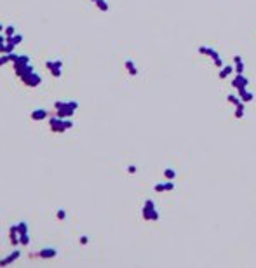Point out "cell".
Returning a JSON list of instances; mask_svg holds the SVG:
<instances>
[{
	"label": "cell",
	"mask_w": 256,
	"mask_h": 268,
	"mask_svg": "<svg viewBox=\"0 0 256 268\" xmlns=\"http://www.w3.org/2000/svg\"><path fill=\"white\" fill-rule=\"evenodd\" d=\"M77 108H79V103H77V101H64V106L59 108V110H56V117H59V118H72Z\"/></svg>",
	"instance_id": "6da1fadb"
},
{
	"label": "cell",
	"mask_w": 256,
	"mask_h": 268,
	"mask_svg": "<svg viewBox=\"0 0 256 268\" xmlns=\"http://www.w3.org/2000/svg\"><path fill=\"white\" fill-rule=\"evenodd\" d=\"M143 218L146 221H157L160 218L159 212H157V209H155V204H153V200H146L143 205Z\"/></svg>",
	"instance_id": "7a4b0ae2"
},
{
	"label": "cell",
	"mask_w": 256,
	"mask_h": 268,
	"mask_svg": "<svg viewBox=\"0 0 256 268\" xmlns=\"http://www.w3.org/2000/svg\"><path fill=\"white\" fill-rule=\"evenodd\" d=\"M199 52L200 54H208V56H211V59L214 61V64L218 66V68H221L223 66V59H221V56H219L214 49H211V47H208V45H200L199 47Z\"/></svg>",
	"instance_id": "3957f363"
},
{
	"label": "cell",
	"mask_w": 256,
	"mask_h": 268,
	"mask_svg": "<svg viewBox=\"0 0 256 268\" xmlns=\"http://www.w3.org/2000/svg\"><path fill=\"white\" fill-rule=\"evenodd\" d=\"M21 82L25 84V86H28V87H37V86L42 84V77L38 75L37 71H32V73H28V75L23 77Z\"/></svg>",
	"instance_id": "277c9868"
},
{
	"label": "cell",
	"mask_w": 256,
	"mask_h": 268,
	"mask_svg": "<svg viewBox=\"0 0 256 268\" xmlns=\"http://www.w3.org/2000/svg\"><path fill=\"white\" fill-rule=\"evenodd\" d=\"M49 127H51V131L52 132H64L66 131V125H64V118H59V117H51V120H49Z\"/></svg>",
	"instance_id": "5b68a950"
},
{
	"label": "cell",
	"mask_w": 256,
	"mask_h": 268,
	"mask_svg": "<svg viewBox=\"0 0 256 268\" xmlns=\"http://www.w3.org/2000/svg\"><path fill=\"white\" fill-rule=\"evenodd\" d=\"M45 68H47L51 73H52V77H56V78H59L61 77V68H63V61L61 59H56V61H45Z\"/></svg>",
	"instance_id": "8992f818"
},
{
	"label": "cell",
	"mask_w": 256,
	"mask_h": 268,
	"mask_svg": "<svg viewBox=\"0 0 256 268\" xmlns=\"http://www.w3.org/2000/svg\"><path fill=\"white\" fill-rule=\"evenodd\" d=\"M37 256L42 258V259H52V258L58 256V251H56L54 247H42V249L37 252Z\"/></svg>",
	"instance_id": "52a82bcc"
},
{
	"label": "cell",
	"mask_w": 256,
	"mask_h": 268,
	"mask_svg": "<svg viewBox=\"0 0 256 268\" xmlns=\"http://www.w3.org/2000/svg\"><path fill=\"white\" fill-rule=\"evenodd\" d=\"M19 256H21V251H19V249H14L12 254H9V256L4 258V259H0V266H7V265H11V263H14L16 259H19Z\"/></svg>",
	"instance_id": "ba28073f"
},
{
	"label": "cell",
	"mask_w": 256,
	"mask_h": 268,
	"mask_svg": "<svg viewBox=\"0 0 256 268\" xmlns=\"http://www.w3.org/2000/svg\"><path fill=\"white\" fill-rule=\"evenodd\" d=\"M247 84H249V80H247V78H246V77L242 75V73H237V77H235L234 82H232V86H234L235 89H237V91H239V89H244V87L247 86Z\"/></svg>",
	"instance_id": "9c48e42d"
},
{
	"label": "cell",
	"mask_w": 256,
	"mask_h": 268,
	"mask_svg": "<svg viewBox=\"0 0 256 268\" xmlns=\"http://www.w3.org/2000/svg\"><path fill=\"white\" fill-rule=\"evenodd\" d=\"M14 71H16V75L19 77V78H23L25 75H28V73H32V71H35V70H33L32 64L28 63V64H23V66H16Z\"/></svg>",
	"instance_id": "30bf717a"
},
{
	"label": "cell",
	"mask_w": 256,
	"mask_h": 268,
	"mask_svg": "<svg viewBox=\"0 0 256 268\" xmlns=\"http://www.w3.org/2000/svg\"><path fill=\"white\" fill-rule=\"evenodd\" d=\"M51 113L47 112V110H44V108H37V110H33L32 112V120H44V118H47Z\"/></svg>",
	"instance_id": "8fae6325"
},
{
	"label": "cell",
	"mask_w": 256,
	"mask_h": 268,
	"mask_svg": "<svg viewBox=\"0 0 256 268\" xmlns=\"http://www.w3.org/2000/svg\"><path fill=\"white\" fill-rule=\"evenodd\" d=\"M9 239H11L12 246L19 244V232H17V225H12L11 228H9Z\"/></svg>",
	"instance_id": "7c38bea8"
},
{
	"label": "cell",
	"mask_w": 256,
	"mask_h": 268,
	"mask_svg": "<svg viewBox=\"0 0 256 268\" xmlns=\"http://www.w3.org/2000/svg\"><path fill=\"white\" fill-rule=\"evenodd\" d=\"M12 63H14V64H12L14 68H16V66H23V64H28V63H30V58H28L26 54H17V58L14 59Z\"/></svg>",
	"instance_id": "4fadbf2b"
},
{
	"label": "cell",
	"mask_w": 256,
	"mask_h": 268,
	"mask_svg": "<svg viewBox=\"0 0 256 268\" xmlns=\"http://www.w3.org/2000/svg\"><path fill=\"white\" fill-rule=\"evenodd\" d=\"M239 98H240V99H242L244 103H249V101H253V98H254V96H253V92H249V91H247V89L244 87V89H239Z\"/></svg>",
	"instance_id": "5bb4252c"
},
{
	"label": "cell",
	"mask_w": 256,
	"mask_h": 268,
	"mask_svg": "<svg viewBox=\"0 0 256 268\" xmlns=\"http://www.w3.org/2000/svg\"><path fill=\"white\" fill-rule=\"evenodd\" d=\"M234 63H235V73H244V61L240 56H234Z\"/></svg>",
	"instance_id": "9a60e30c"
},
{
	"label": "cell",
	"mask_w": 256,
	"mask_h": 268,
	"mask_svg": "<svg viewBox=\"0 0 256 268\" xmlns=\"http://www.w3.org/2000/svg\"><path fill=\"white\" fill-rule=\"evenodd\" d=\"M126 68H127L129 75H133V77H136V75H138V66L134 64V61H133V59H127V61H126Z\"/></svg>",
	"instance_id": "2e32d148"
},
{
	"label": "cell",
	"mask_w": 256,
	"mask_h": 268,
	"mask_svg": "<svg viewBox=\"0 0 256 268\" xmlns=\"http://www.w3.org/2000/svg\"><path fill=\"white\" fill-rule=\"evenodd\" d=\"M232 71H235L234 66H230V64H228V66H225V64H223V66H221V71H219V78H227Z\"/></svg>",
	"instance_id": "e0dca14e"
},
{
	"label": "cell",
	"mask_w": 256,
	"mask_h": 268,
	"mask_svg": "<svg viewBox=\"0 0 256 268\" xmlns=\"http://www.w3.org/2000/svg\"><path fill=\"white\" fill-rule=\"evenodd\" d=\"M94 4H96V7L99 9V11H103V12H108V11H110V6H108L107 0H96Z\"/></svg>",
	"instance_id": "ac0fdd59"
},
{
	"label": "cell",
	"mask_w": 256,
	"mask_h": 268,
	"mask_svg": "<svg viewBox=\"0 0 256 268\" xmlns=\"http://www.w3.org/2000/svg\"><path fill=\"white\" fill-rule=\"evenodd\" d=\"M17 232H19V235L28 233V223L26 221H19V223H17Z\"/></svg>",
	"instance_id": "d6986e66"
},
{
	"label": "cell",
	"mask_w": 256,
	"mask_h": 268,
	"mask_svg": "<svg viewBox=\"0 0 256 268\" xmlns=\"http://www.w3.org/2000/svg\"><path fill=\"white\" fill-rule=\"evenodd\" d=\"M6 42H12V44H16V45H19V44L23 42V35H12V37H7Z\"/></svg>",
	"instance_id": "ffe728a7"
},
{
	"label": "cell",
	"mask_w": 256,
	"mask_h": 268,
	"mask_svg": "<svg viewBox=\"0 0 256 268\" xmlns=\"http://www.w3.org/2000/svg\"><path fill=\"white\" fill-rule=\"evenodd\" d=\"M235 117H237V118L244 117V103H240V105H237V106H235Z\"/></svg>",
	"instance_id": "44dd1931"
},
{
	"label": "cell",
	"mask_w": 256,
	"mask_h": 268,
	"mask_svg": "<svg viewBox=\"0 0 256 268\" xmlns=\"http://www.w3.org/2000/svg\"><path fill=\"white\" fill-rule=\"evenodd\" d=\"M9 61H12V56H11V52H9V54H2V56H0V66H4V64H6V63H9Z\"/></svg>",
	"instance_id": "7402d4cb"
},
{
	"label": "cell",
	"mask_w": 256,
	"mask_h": 268,
	"mask_svg": "<svg viewBox=\"0 0 256 268\" xmlns=\"http://www.w3.org/2000/svg\"><path fill=\"white\" fill-rule=\"evenodd\" d=\"M227 99H228V103H232V105H235V106H237V105H240V103H244L239 96H234V94H230Z\"/></svg>",
	"instance_id": "603a6c76"
},
{
	"label": "cell",
	"mask_w": 256,
	"mask_h": 268,
	"mask_svg": "<svg viewBox=\"0 0 256 268\" xmlns=\"http://www.w3.org/2000/svg\"><path fill=\"white\" fill-rule=\"evenodd\" d=\"M4 32H6V37H12V35H16V28L12 25H9V26L4 28Z\"/></svg>",
	"instance_id": "cb8c5ba5"
},
{
	"label": "cell",
	"mask_w": 256,
	"mask_h": 268,
	"mask_svg": "<svg viewBox=\"0 0 256 268\" xmlns=\"http://www.w3.org/2000/svg\"><path fill=\"white\" fill-rule=\"evenodd\" d=\"M164 176L167 178V179H174V178H176V171H174V169H165Z\"/></svg>",
	"instance_id": "d4e9b609"
},
{
	"label": "cell",
	"mask_w": 256,
	"mask_h": 268,
	"mask_svg": "<svg viewBox=\"0 0 256 268\" xmlns=\"http://www.w3.org/2000/svg\"><path fill=\"white\" fill-rule=\"evenodd\" d=\"M56 218H58L59 221L66 220V211H64L63 207H59V209H58V212H56Z\"/></svg>",
	"instance_id": "484cf974"
},
{
	"label": "cell",
	"mask_w": 256,
	"mask_h": 268,
	"mask_svg": "<svg viewBox=\"0 0 256 268\" xmlns=\"http://www.w3.org/2000/svg\"><path fill=\"white\" fill-rule=\"evenodd\" d=\"M19 244H21V246H28V244H30V237H28V233L19 235Z\"/></svg>",
	"instance_id": "4316f807"
},
{
	"label": "cell",
	"mask_w": 256,
	"mask_h": 268,
	"mask_svg": "<svg viewBox=\"0 0 256 268\" xmlns=\"http://www.w3.org/2000/svg\"><path fill=\"white\" fill-rule=\"evenodd\" d=\"M14 47H16V44H12V42H6V52H14Z\"/></svg>",
	"instance_id": "83f0119b"
},
{
	"label": "cell",
	"mask_w": 256,
	"mask_h": 268,
	"mask_svg": "<svg viewBox=\"0 0 256 268\" xmlns=\"http://www.w3.org/2000/svg\"><path fill=\"white\" fill-rule=\"evenodd\" d=\"M155 192H165V183H157L153 186Z\"/></svg>",
	"instance_id": "f1b7e54d"
},
{
	"label": "cell",
	"mask_w": 256,
	"mask_h": 268,
	"mask_svg": "<svg viewBox=\"0 0 256 268\" xmlns=\"http://www.w3.org/2000/svg\"><path fill=\"white\" fill-rule=\"evenodd\" d=\"M169 190H174V183H173V179L165 181V192H169Z\"/></svg>",
	"instance_id": "f546056e"
},
{
	"label": "cell",
	"mask_w": 256,
	"mask_h": 268,
	"mask_svg": "<svg viewBox=\"0 0 256 268\" xmlns=\"http://www.w3.org/2000/svg\"><path fill=\"white\" fill-rule=\"evenodd\" d=\"M79 242H80V244H82V246H85V244L89 242V237H87V235H82V237H80V239H79Z\"/></svg>",
	"instance_id": "4dcf8cb0"
},
{
	"label": "cell",
	"mask_w": 256,
	"mask_h": 268,
	"mask_svg": "<svg viewBox=\"0 0 256 268\" xmlns=\"http://www.w3.org/2000/svg\"><path fill=\"white\" fill-rule=\"evenodd\" d=\"M136 171H138V167H136V166H133V164H131V166H127V172H129V174H134Z\"/></svg>",
	"instance_id": "1f68e13d"
},
{
	"label": "cell",
	"mask_w": 256,
	"mask_h": 268,
	"mask_svg": "<svg viewBox=\"0 0 256 268\" xmlns=\"http://www.w3.org/2000/svg\"><path fill=\"white\" fill-rule=\"evenodd\" d=\"M64 106V101H56V103H54V108H56V110H59V108H63Z\"/></svg>",
	"instance_id": "d6a6232c"
},
{
	"label": "cell",
	"mask_w": 256,
	"mask_h": 268,
	"mask_svg": "<svg viewBox=\"0 0 256 268\" xmlns=\"http://www.w3.org/2000/svg\"><path fill=\"white\" fill-rule=\"evenodd\" d=\"M0 54H6V42H0Z\"/></svg>",
	"instance_id": "836d02e7"
},
{
	"label": "cell",
	"mask_w": 256,
	"mask_h": 268,
	"mask_svg": "<svg viewBox=\"0 0 256 268\" xmlns=\"http://www.w3.org/2000/svg\"><path fill=\"white\" fill-rule=\"evenodd\" d=\"M2 30H4V26H2V25H0V32H2Z\"/></svg>",
	"instance_id": "e575fe53"
},
{
	"label": "cell",
	"mask_w": 256,
	"mask_h": 268,
	"mask_svg": "<svg viewBox=\"0 0 256 268\" xmlns=\"http://www.w3.org/2000/svg\"><path fill=\"white\" fill-rule=\"evenodd\" d=\"M92 2H96V0H92Z\"/></svg>",
	"instance_id": "d590c367"
}]
</instances>
